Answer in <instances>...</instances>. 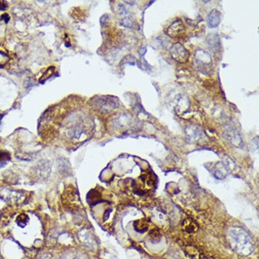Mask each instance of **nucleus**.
<instances>
[{
	"mask_svg": "<svg viewBox=\"0 0 259 259\" xmlns=\"http://www.w3.org/2000/svg\"><path fill=\"white\" fill-rule=\"evenodd\" d=\"M184 30V25H183V23L181 22L180 20H177L175 21L174 23H172L171 25H170V28L168 29V35L171 36V37H178L180 34H182Z\"/></svg>",
	"mask_w": 259,
	"mask_h": 259,
	"instance_id": "20e7f679",
	"label": "nucleus"
},
{
	"mask_svg": "<svg viewBox=\"0 0 259 259\" xmlns=\"http://www.w3.org/2000/svg\"><path fill=\"white\" fill-rule=\"evenodd\" d=\"M221 22V14L217 10H213L208 17H207V24L210 28H216Z\"/></svg>",
	"mask_w": 259,
	"mask_h": 259,
	"instance_id": "0eeeda50",
	"label": "nucleus"
},
{
	"mask_svg": "<svg viewBox=\"0 0 259 259\" xmlns=\"http://www.w3.org/2000/svg\"><path fill=\"white\" fill-rule=\"evenodd\" d=\"M187 137H188V140L190 141H199L202 139L203 133L202 131V129L198 126H195V125H192V126H190L187 128Z\"/></svg>",
	"mask_w": 259,
	"mask_h": 259,
	"instance_id": "423d86ee",
	"label": "nucleus"
},
{
	"mask_svg": "<svg viewBox=\"0 0 259 259\" xmlns=\"http://www.w3.org/2000/svg\"><path fill=\"white\" fill-rule=\"evenodd\" d=\"M195 59L198 61V65L200 66H203V68H206L207 66H209L211 64V58L210 56L206 53V52L203 51V50H198L196 52V56Z\"/></svg>",
	"mask_w": 259,
	"mask_h": 259,
	"instance_id": "39448f33",
	"label": "nucleus"
},
{
	"mask_svg": "<svg viewBox=\"0 0 259 259\" xmlns=\"http://www.w3.org/2000/svg\"><path fill=\"white\" fill-rule=\"evenodd\" d=\"M171 54L179 62H186L189 59V52L180 43H176L171 48Z\"/></svg>",
	"mask_w": 259,
	"mask_h": 259,
	"instance_id": "f03ea898",
	"label": "nucleus"
},
{
	"mask_svg": "<svg viewBox=\"0 0 259 259\" xmlns=\"http://www.w3.org/2000/svg\"><path fill=\"white\" fill-rule=\"evenodd\" d=\"M229 239L235 250L241 254H249L253 249V244L249 234L241 228L235 227L229 231Z\"/></svg>",
	"mask_w": 259,
	"mask_h": 259,
	"instance_id": "f257e3e1",
	"label": "nucleus"
},
{
	"mask_svg": "<svg viewBox=\"0 0 259 259\" xmlns=\"http://www.w3.org/2000/svg\"><path fill=\"white\" fill-rule=\"evenodd\" d=\"M226 136H227L228 140L232 142V144H234L236 147H240L242 145L241 136L233 127H230V128L226 129Z\"/></svg>",
	"mask_w": 259,
	"mask_h": 259,
	"instance_id": "7ed1b4c3",
	"label": "nucleus"
},
{
	"mask_svg": "<svg viewBox=\"0 0 259 259\" xmlns=\"http://www.w3.org/2000/svg\"><path fill=\"white\" fill-rule=\"evenodd\" d=\"M134 228L137 232H140V233H144L148 230L149 228V225L148 223L145 221H135L134 223Z\"/></svg>",
	"mask_w": 259,
	"mask_h": 259,
	"instance_id": "6e6552de",
	"label": "nucleus"
}]
</instances>
